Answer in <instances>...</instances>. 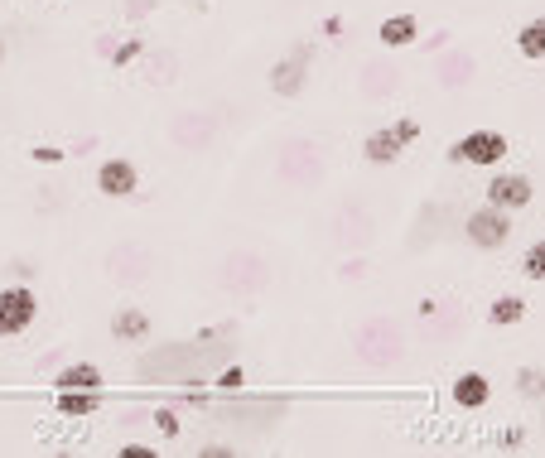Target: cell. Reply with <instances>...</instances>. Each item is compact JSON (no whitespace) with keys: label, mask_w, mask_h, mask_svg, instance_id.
I'll use <instances>...</instances> for the list:
<instances>
[{"label":"cell","mask_w":545,"mask_h":458,"mask_svg":"<svg viewBox=\"0 0 545 458\" xmlns=\"http://www.w3.org/2000/svg\"><path fill=\"white\" fill-rule=\"evenodd\" d=\"M415 140H420V121H415V116H401V121H391V126L367 135V140H362V155H367V164H396L401 150L415 145Z\"/></svg>","instance_id":"cell-1"},{"label":"cell","mask_w":545,"mask_h":458,"mask_svg":"<svg viewBox=\"0 0 545 458\" xmlns=\"http://www.w3.org/2000/svg\"><path fill=\"white\" fill-rule=\"evenodd\" d=\"M449 160L492 169V164L507 160V135H502V131H468L464 140H454V145H449Z\"/></svg>","instance_id":"cell-2"},{"label":"cell","mask_w":545,"mask_h":458,"mask_svg":"<svg viewBox=\"0 0 545 458\" xmlns=\"http://www.w3.org/2000/svg\"><path fill=\"white\" fill-rule=\"evenodd\" d=\"M464 237L478 251H497V246H507V237H512V213L507 208H478V213H468L464 222Z\"/></svg>","instance_id":"cell-3"},{"label":"cell","mask_w":545,"mask_h":458,"mask_svg":"<svg viewBox=\"0 0 545 458\" xmlns=\"http://www.w3.org/2000/svg\"><path fill=\"white\" fill-rule=\"evenodd\" d=\"M34 314H39V299H34V290H25V285H10V290H0V338H20V333H29Z\"/></svg>","instance_id":"cell-4"},{"label":"cell","mask_w":545,"mask_h":458,"mask_svg":"<svg viewBox=\"0 0 545 458\" xmlns=\"http://www.w3.org/2000/svg\"><path fill=\"white\" fill-rule=\"evenodd\" d=\"M531 198H536V184H531L526 174H492V184H488V203H492V208L521 213V208H531Z\"/></svg>","instance_id":"cell-5"},{"label":"cell","mask_w":545,"mask_h":458,"mask_svg":"<svg viewBox=\"0 0 545 458\" xmlns=\"http://www.w3.org/2000/svg\"><path fill=\"white\" fill-rule=\"evenodd\" d=\"M97 189L107 193V198H131L140 189V169L131 160H102L97 169Z\"/></svg>","instance_id":"cell-6"},{"label":"cell","mask_w":545,"mask_h":458,"mask_svg":"<svg viewBox=\"0 0 545 458\" xmlns=\"http://www.w3.org/2000/svg\"><path fill=\"white\" fill-rule=\"evenodd\" d=\"M304 73H309V49H295L285 63H275L271 87L280 92V97H300V92H304Z\"/></svg>","instance_id":"cell-7"},{"label":"cell","mask_w":545,"mask_h":458,"mask_svg":"<svg viewBox=\"0 0 545 458\" xmlns=\"http://www.w3.org/2000/svg\"><path fill=\"white\" fill-rule=\"evenodd\" d=\"M492 401V381L483 372H464V377L454 381V405L459 410H483Z\"/></svg>","instance_id":"cell-8"},{"label":"cell","mask_w":545,"mask_h":458,"mask_svg":"<svg viewBox=\"0 0 545 458\" xmlns=\"http://www.w3.org/2000/svg\"><path fill=\"white\" fill-rule=\"evenodd\" d=\"M377 39H382L386 49H406V44L420 39V20H415V15H391V20H382Z\"/></svg>","instance_id":"cell-9"},{"label":"cell","mask_w":545,"mask_h":458,"mask_svg":"<svg viewBox=\"0 0 545 458\" xmlns=\"http://www.w3.org/2000/svg\"><path fill=\"white\" fill-rule=\"evenodd\" d=\"M58 391H102V367H92V362H73V367H63L54 381Z\"/></svg>","instance_id":"cell-10"},{"label":"cell","mask_w":545,"mask_h":458,"mask_svg":"<svg viewBox=\"0 0 545 458\" xmlns=\"http://www.w3.org/2000/svg\"><path fill=\"white\" fill-rule=\"evenodd\" d=\"M54 405H58V415L82 420V415H97L102 410V391H58Z\"/></svg>","instance_id":"cell-11"},{"label":"cell","mask_w":545,"mask_h":458,"mask_svg":"<svg viewBox=\"0 0 545 458\" xmlns=\"http://www.w3.org/2000/svg\"><path fill=\"white\" fill-rule=\"evenodd\" d=\"M517 54L521 58H545V15H536V20H526V25L517 29Z\"/></svg>","instance_id":"cell-12"},{"label":"cell","mask_w":545,"mask_h":458,"mask_svg":"<svg viewBox=\"0 0 545 458\" xmlns=\"http://www.w3.org/2000/svg\"><path fill=\"white\" fill-rule=\"evenodd\" d=\"M488 319L497 328L521 324V319H526V299H521V295H497V299H492V309H488Z\"/></svg>","instance_id":"cell-13"},{"label":"cell","mask_w":545,"mask_h":458,"mask_svg":"<svg viewBox=\"0 0 545 458\" xmlns=\"http://www.w3.org/2000/svg\"><path fill=\"white\" fill-rule=\"evenodd\" d=\"M111 333H116L121 343H136V338H145V333H150V319H145L140 309H121V314L111 319Z\"/></svg>","instance_id":"cell-14"},{"label":"cell","mask_w":545,"mask_h":458,"mask_svg":"<svg viewBox=\"0 0 545 458\" xmlns=\"http://www.w3.org/2000/svg\"><path fill=\"white\" fill-rule=\"evenodd\" d=\"M468 78H473V58H468V54L439 58V82H444V87H464Z\"/></svg>","instance_id":"cell-15"},{"label":"cell","mask_w":545,"mask_h":458,"mask_svg":"<svg viewBox=\"0 0 545 458\" xmlns=\"http://www.w3.org/2000/svg\"><path fill=\"white\" fill-rule=\"evenodd\" d=\"M362 343H367V348H382V357H391V352H396V328H391V324H372L367 333H362Z\"/></svg>","instance_id":"cell-16"},{"label":"cell","mask_w":545,"mask_h":458,"mask_svg":"<svg viewBox=\"0 0 545 458\" xmlns=\"http://www.w3.org/2000/svg\"><path fill=\"white\" fill-rule=\"evenodd\" d=\"M517 391H521V396H531V401H541V396H545V372H541V367H521V372H517Z\"/></svg>","instance_id":"cell-17"},{"label":"cell","mask_w":545,"mask_h":458,"mask_svg":"<svg viewBox=\"0 0 545 458\" xmlns=\"http://www.w3.org/2000/svg\"><path fill=\"white\" fill-rule=\"evenodd\" d=\"M521 270H526L531 280H541V285H545V237H541L536 246H531L526 256H521Z\"/></svg>","instance_id":"cell-18"},{"label":"cell","mask_w":545,"mask_h":458,"mask_svg":"<svg viewBox=\"0 0 545 458\" xmlns=\"http://www.w3.org/2000/svg\"><path fill=\"white\" fill-rule=\"evenodd\" d=\"M155 425H160L164 439H174V434H179V415H174V410H155Z\"/></svg>","instance_id":"cell-19"},{"label":"cell","mask_w":545,"mask_h":458,"mask_svg":"<svg viewBox=\"0 0 545 458\" xmlns=\"http://www.w3.org/2000/svg\"><path fill=\"white\" fill-rule=\"evenodd\" d=\"M242 381H246V372H242V367H227V372H222V377H218V386H242Z\"/></svg>","instance_id":"cell-20"},{"label":"cell","mask_w":545,"mask_h":458,"mask_svg":"<svg viewBox=\"0 0 545 458\" xmlns=\"http://www.w3.org/2000/svg\"><path fill=\"white\" fill-rule=\"evenodd\" d=\"M155 454V449H145V444H126V449H121V458H150Z\"/></svg>","instance_id":"cell-21"},{"label":"cell","mask_w":545,"mask_h":458,"mask_svg":"<svg viewBox=\"0 0 545 458\" xmlns=\"http://www.w3.org/2000/svg\"><path fill=\"white\" fill-rule=\"evenodd\" d=\"M34 160H39V164H58L63 155H58V150H34Z\"/></svg>","instance_id":"cell-22"},{"label":"cell","mask_w":545,"mask_h":458,"mask_svg":"<svg viewBox=\"0 0 545 458\" xmlns=\"http://www.w3.org/2000/svg\"><path fill=\"white\" fill-rule=\"evenodd\" d=\"M0 58H5V44H0Z\"/></svg>","instance_id":"cell-23"}]
</instances>
